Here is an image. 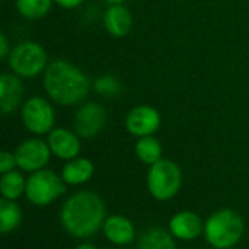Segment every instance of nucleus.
Instances as JSON below:
<instances>
[{
  "instance_id": "obj_27",
  "label": "nucleus",
  "mask_w": 249,
  "mask_h": 249,
  "mask_svg": "<svg viewBox=\"0 0 249 249\" xmlns=\"http://www.w3.org/2000/svg\"><path fill=\"white\" fill-rule=\"evenodd\" d=\"M102 1H105V3H108V4H124V3L128 1V0H102Z\"/></svg>"
},
{
  "instance_id": "obj_1",
  "label": "nucleus",
  "mask_w": 249,
  "mask_h": 249,
  "mask_svg": "<svg viewBox=\"0 0 249 249\" xmlns=\"http://www.w3.org/2000/svg\"><path fill=\"white\" fill-rule=\"evenodd\" d=\"M107 220L104 200L92 191H79L70 196L61 207L60 222L64 231L77 239L98 233Z\"/></svg>"
},
{
  "instance_id": "obj_20",
  "label": "nucleus",
  "mask_w": 249,
  "mask_h": 249,
  "mask_svg": "<svg viewBox=\"0 0 249 249\" xmlns=\"http://www.w3.org/2000/svg\"><path fill=\"white\" fill-rule=\"evenodd\" d=\"M22 223V209L13 200H0V232L3 235L16 231Z\"/></svg>"
},
{
  "instance_id": "obj_21",
  "label": "nucleus",
  "mask_w": 249,
  "mask_h": 249,
  "mask_svg": "<svg viewBox=\"0 0 249 249\" xmlns=\"http://www.w3.org/2000/svg\"><path fill=\"white\" fill-rule=\"evenodd\" d=\"M54 0H16L18 12L26 19H39L45 16Z\"/></svg>"
},
{
  "instance_id": "obj_16",
  "label": "nucleus",
  "mask_w": 249,
  "mask_h": 249,
  "mask_svg": "<svg viewBox=\"0 0 249 249\" xmlns=\"http://www.w3.org/2000/svg\"><path fill=\"white\" fill-rule=\"evenodd\" d=\"M95 174V165L88 158H74L67 160L61 169V178L66 185H82L92 179Z\"/></svg>"
},
{
  "instance_id": "obj_23",
  "label": "nucleus",
  "mask_w": 249,
  "mask_h": 249,
  "mask_svg": "<svg viewBox=\"0 0 249 249\" xmlns=\"http://www.w3.org/2000/svg\"><path fill=\"white\" fill-rule=\"evenodd\" d=\"M15 166H16L15 153H10V152L3 150V152L0 153V172H1V174L10 172V171L15 169Z\"/></svg>"
},
{
  "instance_id": "obj_14",
  "label": "nucleus",
  "mask_w": 249,
  "mask_h": 249,
  "mask_svg": "<svg viewBox=\"0 0 249 249\" xmlns=\"http://www.w3.org/2000/svg\"><path fill=\"white\" fill-rule=\"evenodd\" d=\"M102 232L111 244L118 247L128 245L136 238V229L133 222L123 214L108 216L104 223Z\"/></svg>"
},
{
  "instance_id": "obj_5",
  "label": "nucleus",
  "mask_w": 249,
  "mask_h": 249,
  "mask_svg": "<svg viewBox=\"0 0 249 249\" xmlns=\"http://www.w3.org/2000/svg\"><path fill=\"white\" fill-rule=\"evenodd\" d=\"M9 66L19 77H35L48 66L47 53L42 45L34 41H23L15 45L9 54Z\"/></svg>"
},
{
  "instance_id": "obj_9",
  "label": "nucleus",
  "mask_w": 249,
  "mask_h": 249,
  "mask_svg": "<svg viewBox=\"0 0 249 249\" xmlns=\"http://www.w3.org/2000/svg\"><path fill=\"white\" fill-rule=\"evenodd\" d=\"M107 123V111L96 102L83 104L74 115V131L80 139H92L102 131Z\"/></svg>"
},
{
  "instance_id": "obj_3",
  "label": "nucleus",
  "mask_w": 249,
  "mask_h": 249,
  "mask_svg": "<svg viewBox=\"0 0 249 249\" xmlns=\"http://www.w3.org/2000/svg\"><path fill=\"white\" fill-rule=\"evenodd\" d=\"M245 232L242 216L232 209L214 212L204 222V239L214 249H231L236 247Z\"/></svg>"
},
{
  "instance_id": "obj_11",
  "label": "nucleus",
  "mask_w": 249,
  "mask_h": 249,
  "mask_svg": "<svg viewBox=\"0 0 249 249\" xmlns=\"http://www.w3.org/2000/svg\"><path fill=\"white\" fill-rule=\"evenodd\" d=\"M47 143L50 146L51 153L63 160H71L74 158H79L82 150L79 134L63 127L53 128L48 133Z\"/></svg>"
},
{
  "instance_id": "obj_13",
  "label": "nucleus",
  "mask_w": 249,
  "mask_h": 249,
  "mask_svg": "<svg viewBox=\"0 0 249 249\" xmlns=\"http://www.w3.org/2000/svg\"><path fill=\"white\" fill-rule=\"evenodd\" d=\"M23 83L18 74L3 73L0 76V112H13L23 99Z\"/></svg>"
},
{
  "instance_id": "obj_10",
  "label": "nucleus",
  "mask_w": 249,
  "mask_h": 249,
  "mask_svg": "<svg viewBox=\"0 0 249 249\" xmlns=\"http://www.w3.org/2000/svg\"><path fill=\"white\" fill-rule=\"evenodd\" d=\"M162 118L156 108L150 105L134 107L125 117V128L136 137L153 136L160 127Z\"/></svg>"
},
{
  "instance_id": "obj_24",
  "label": "nucleus",
  "mask_w": 249,
  "mask_h": 249,
  "mask_svg": "<svg viewBox=\"0 0 249 249\" xmlns=\"http://www.w3.org/2000/svg\"><path fill=\"white\" fill-rule=\"evenodd\" d=\"M12 50H9V41L4 34H0V58L4 60L9 57Z\"/></svg>"
},
{
  "instance_id": "obj_2",
  "label": "nucleus",
  "mask_w": 249,
  "mask_h": 249,
  "mask_svg": "<svg viewBox=\"0 0 249 249\" xmlns=\"http://www.w3.org/2000/svg\"><path fill=\"white\" fill-rule=\"evenodd\" d=\"M44 89L48 96L61 107L80 104L89 93L88 76L66 60L51 61L44 71Z\"/></svg>"
},
{
  "instance_id": "obj_26",
  "label": "nucleus",
  "mask_w": 249,
  "mask_h": 249,
  "mask_svg": "<svg viewBox=\"0 0 249 249\" xmlns=\"http://www.w3.org/2000/svg\"><path fill=\"white\" fill-rule=\"evenodd\" d=\"M74 249H98L95 245H92V244H80V245H77Z\"/></svg>"
},
{
  "instance_id": "obj_4",
  "label": "nucleus",
  "mask_w": 249,
  "mask_h": 249,
  "mask_svg": "<svg viewBox=\"0 0 249 249\" xmlns=\"http://www.w3.org/2000/svg\"><path fill=\"white\" fill-rule=\"evenodd\" d=\"M146 184L150 196L158 201L174 198L182 185V172L178 163L169 159H160L153 163L146 177Z\"/></svg>"
},
{
  "instance_id": "obj_19",
  "label": "nucleus",
  "mask_w": 249,
  "mask_h": 249,
  "mask_svg": "<svg viewBox=\"0 0 249 249\" xmlns=\"http://www.w3.org/2000/svg\"><path fill=\"white\" fill-rule=\"evenodd\" d=\"M134 152H136V156L139 158V160L149 166H152L153 163L163 159L162 158V144L153 136L140 137L136 142Z\"/></svg>"
},
{
  "instance_id": "obj_7",
  "label": "nucleus",
  "mask_w": 249,
  "mask_h": 249,
  "mask_svg": "<svg viewBox=\"0 0 249 249\" xmlns=\"http://www.w3.org/2000/svg\"><path fill=\"white\" fill-rule=\"evenodd\" d=\"M20 117L25 128L32 134L36 136L48 134L54 128V123H55L54 108L47 99L41 96H32L28 101H25Z\"/></svg>"
},
{
  "instance_id": "obj_18",
  "label": "nucleus",
  "mask_w": 249,
  "mask_h": 249,
  "mask_svg": "<svg viewBox=\"0 0 249 249\" xmlns=\"http://www.w3.org/2000/svg\"><path fill=\"white\" fill-rule=\"evenodd\" d=\"M26 191V179L19 171H10L6 174H1L0 178V193L1 198L6 200H18L22 197Z\"/></svg>"
},
{
  "instance_id": "obj_6",
  "label": "nucleus",
  "mask_w": 249,
  "mask_h": 249,
  "mask_svg": "<svg viewBox=\"0 0 249 249\" xmlns=\"http://www.w3.org/2000/svg\"><path fill=\"white\" fill-rule=\"evenodd\" d=\"M66 193V182L61 177L50 169L32 172L26 179L25 196L29 203L38 207H45L54 203Z\"/></svg>"
},
{
  "instance_id": "obj_8",
  "label": "nucleus",
  "mask_w": 249,
  "mask_h": 249,
  "mask_svg": "<svg viewBox=\"0 0 249 249\" xmlns=\"http://www.w3.org/2000/svg\"><path fill=\"white\" fill-rule=\"evenodd\" d=\"M51 155L53 153L47 142L35 137L28 139L22 142L15 150L16 166L23 172H36L47 166Z\"/></svg>"
},
{
  "instance_id": "obj_12",
  "label": "nucleus",
  "mask_w": 249,
  "mask_h": 249,
  "mask_svg": "<svg viewBox=\"0 0 249 249\" xmlns=\"http://www.w3.org/2000/svg\"><path fill=\"white\" fill-rule=\"evenodd\" d=\"M169 232L174 235L175 239L190 242L204 233V222L197 213L190 210H182L171 217Z\"/></svg>"
},
{
  "instance_id": "obj_22",
  "label": "nucleus",
  "mask_w": 249,
  "mask_h": 249,
  "mask_svg": "<svg viewBox=\"0 0 249 249\" xmlns=\"http://www.w3.org/2000/svg\"><path fill=\"white\" fill-rule=\"evenodd\" d=\"M93 89L102 96L114 98L121 92V85L118 79H115L114 76H101L95 80Z\"/></svg>"
},
{
  "instance_id": "obj_17",
  "label": "nucleus",
  "mask_w": 249,
  "mask_h": 249,
  "mask_svg": "<svg viewBox=\"0 0 249 249\" xmlns=\"http://www.w3.org/2000/svg\"><path fill=\"white\" fill-rule=\"evenodd\" d=\"M139 249H177L175 238L169 231L159 226L150 228L139 239Z\"/></svg>"
},
{
  "instance_id": "obj_15",
  "label": "nucleus",
  "mask_w": 249,
  "mask_h": 249,
  "mask_svg": "<svg viewBox=\"0 0 249 249\" xmlns=\"http://www.w3.org/2000/svg\"><path fill=\"white\" fill-rule=\"evenodd\" d=\"M104 25L111 36L124 38L131 31L133 16L124 4H109L104 16Z\"/></svg>"
},
{
  "instance_id": "obj_25",
  "label": "nucleus",
  "mask_w": 249,
  "mask_h": 249,
  "mask_svg": "<svg viewBox=\"0 0 249 249\" xmlns=\"http://www.w3.org/2000/svg\"><path fill=\"white\" fill-rule=\"evenodd\" d=\"M54 1L63 9H76L83 3V0H54Z\"/></svg>"
}]
</instances>
